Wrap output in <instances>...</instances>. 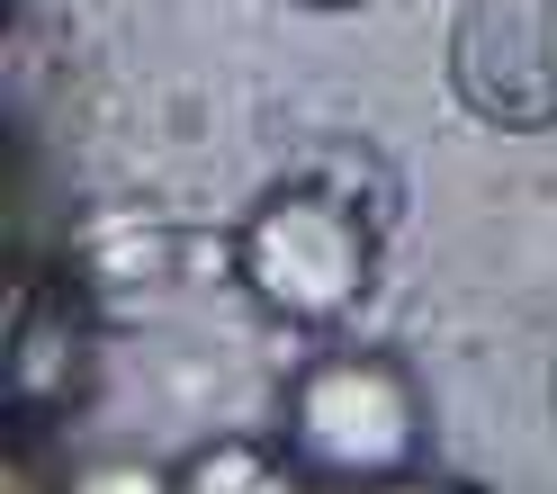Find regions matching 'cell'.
Returning <instances> with one entry per match:
<instances>
[{"instance_id":"1","label":"cell","mask_w":557,"mask_h":494,"mask_svg":"<svg viewBox=\"0 0 557 494\" xmlns=\"http://www.w3.org/2000/svg\"><path fill=\"white\" fill-rule=\"evenodd\" d=\"M377 243H387V225H377L369 207H351L342 189L288 171V181L243 217L234 270H243V288L270 314H288V324H342V314L369 297V279H377Z\"/></svg>"},{"instance_id":"2","label":"cell","mask_w":557,"mask_h":494,"mask_svg":"<svg viewBox=\"0 0 557 494\" xmlns=\"http://www.w3.org/2000/svg\"><path fill=\"white\" fill-rule=\"evenodd\" d=\"M288 458L315 485H396L423 458V396L387 350H333L288 396Z\"/></svg>"},{"instance_id":"3","label":"cell","mask_w":557,"mask_h":494,"mask_svg":"<svg viewBox=\"0 0 557 494\" xmlns=\"http://www.w3.org/2000/svg\"><path fill=\"white\" fill-rule=\"evenodd\" d=\"M449 90L504 135L557 126V0H468L449 18Z\"/></svg>"},{"instance_id":"4","label":"cell","mask_w":557,"mask_h":494,"mask_svg":"<svg viewBox=\"0 0 557 494\" xmlns=\"http://www.w3.org/2000/svg\"><path fill=\"white\" fill-rule=\"evenodd\" d=\"M82 378V314L63 288H37L18 306V350H10V405H63Z\"/></svg>"},{"instance_id":"5","label":"cell","mask_w":557,"mask_h":494,"mask_svg":"<svg viewBox=\"0 0 557 494\" xmlns=\"http://www.w3.org/2000/svg\"><path fill=\"white\" fill-rule=\"evenodd\" d=\"M297 181H324V189H342L351 207H369L377 225H396V207H405L396 162L377 153V145H360V135H315V145L297 153Z\"/></svg>"},{"instance_id":"6","label":"cell","mask_w":557,"mask_h":494,"mask_svg":"<svg viewBox=\"0 0 557 494\" xmlns=\"http://www.w3.org/2000/svg\"><path fill=\"white\" fill-rule=\"evenodd\" d=\"M315 477L297 468V458H278L261 441H216V449H198L181 477H171V494H306Z\"/></svg>"},{"instance_id":"7","label":"cell","mask_w":557,"mask_h":494,"mask_svg":"<svg viewBox=\"0 0 557 494\" xmlns=\"http://www.w3.org/2000/svg\"><path fill=\"white\" fill-rule=\"evenodd\" d=\"M548 413H557V369H548Z\"/></svg>"},{"instance_id":"8","label":"cell","mask_w":557,"mask_h":494,"mask_svg":"<svg viewBox=\"0 0 557 494\" xmlns=\"http://www.w3.org/2000/svg\"><path fill=\"white\" fill-rule=\"evenodd\" d=\"M315 10H342V0H315Z\"/></svg>"}]
</instances>
